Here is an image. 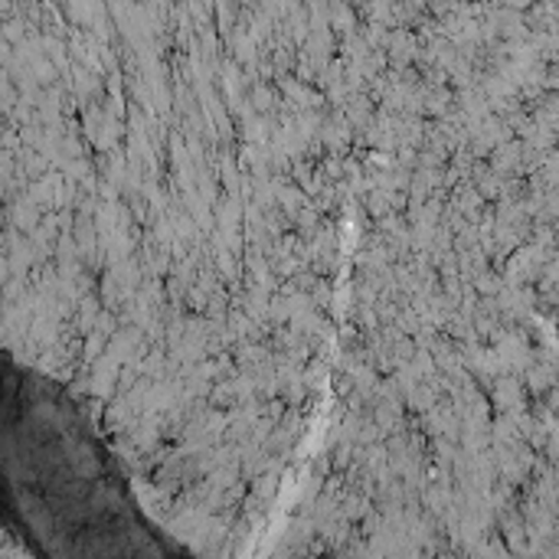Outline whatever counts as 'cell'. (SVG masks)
Masks as SVG:
<instances>
[{"label":"cell","mask_w":559,"mask_h":559,"mask_svg":"<svg viewBox=\"0 0 559 559\" xmlns=\"http://www.w3.org/2000/svg\"><path fill=\"white\" fill-rule=\"evenodd\" d=\"M13 377V367L7 364ZM7 380V462H3V514L7 527L43 554H183L134 504L131 485L115 455L85 419L82 406L46 377L23 370Z\"/></svg>","instance_id":"cell-1"}]
</instances>
